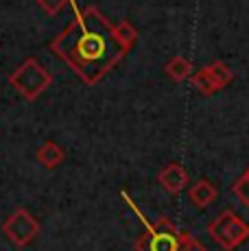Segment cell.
I'll return each instance as SVG.
<instances>
[{"label": "cell", "mask_w": 249, "mask_h": 251, "mask_svg": "<svg viewBox=\"0 0 249 251\" xmlns=\"http://www.w3.org/2000/svg\"><path fill=\"white\" fill-rule=\"evenodd\" d=\"M50 50L88 85H94L121 64L127 48L118 42L112 22L97 7H88L52 40Z\"/></svg>", "instance_id": "1"}, {"label": "cell", "mask_w": 249, "mask_h": 251, "mask_svg": "<svg viewBox=\"0 0 249 251\" xmlns=\"http://www.w3.org/2000/svg\"><path fill=\"white\" fill-rule=\"evenodd\" d=\"M9 83L26 100H35L52 85V75L37 59H26L9 75Z\"/></svg>", "instance_id": "2"}, {"label": "cell", "mask_w": 249, "mask_h": 251, "mask_svg": "<svg viewBox=\"0 0 249 251\" xmlns=\"http://www.w3.org/2000/svg\"><path fill=\"white\" fill-rule=\"evenodd\" d=\"M208 234L212 236L214 243H219L225 251H234L249 238V225L236 212L225 210L208 225Z\"/></svg>", "instance_id": "3"}, {"label": "cell", "mask_w": 249, "mask_h": 251, "mask_svg": "<svg viewBox=\"0 0 249 251\" xmlns=\"http://www.w3.org/2000/svg\"><path fill=\"white\" fill-rule=\"evenodd\" d=\"M136 251H179V229L173 221L162 216L138 238Z\"/></svg>", "instance_id": "4"}, {"label": "cell", "mask_w": 249, "mask_h": 251, "mask_svg": "<svg viewBox=\"0 0 249 251\" xmlns=\"http://www.w3.org/2000/svg\"><path fill=\"white\" fill-rule=\"evenodd\" d=\"M2 234L7 236L9 243H13L16 247H26L40 234V221L31 214L25 207H18L2 225Z\"/></svg>", "instance_id": "5"}, {"label": "cell", "mask_w": 249, "mask_h": 251, "mask_svg": "<svg viewBox=\"0 0 249 251\" xmlns=\"http://www.w3.org/2000/svg\"><path fill=\"white\" fill-rule=\"evenodd\" d=\"M157 181H160L171 195H177V192H181L186 186H188V171H186L181 164L173 162V164L162 168L160 175H157Z\"/></svg>", "instance_id": "6"}, {"label": "cell", "mask_w": 249, "mask_h": 251, "mask_svg": "<svg viewBox=\"0 0 249 251\" xmlns=\"http://www.w3.org/2000/svg\"><path fill=\"white\" fill-rule=\"evenodd\" d=\"M217 195H219V190H217V188H214L208 179H199V181L188 190L190 203L197 205V207H208L214 199H217Z\"/></svg>", "instance_id": "7"}, {"label": "cell", "mask_w": 249, "mask_h": 251, "mask_svg": "<svg viewBox=\"0 0 249 251\" xmlns=\"http://www.w3.org/2000/svg\"><path fill=\"white\" fill-rule=\"evenodd\" d=\"M35 157H37V162H40L42 166H46V168H57L61 162L66 160V151H64V149H61L57 142H44L40 149H37Z\"/></svg>", "instance_id": "8"}, {"label": "cell", "mask_w": 249, "mask_h": 251, "mask_svg": "<svg viewBox=\"0 0 249 251\" xmlns=\"http://www.w3.org/2000/svg\"><path fill=\"white\" fill-rule=\"evenodd\" d=\"M164 72L173 81H186L188 76H193V64H190L186 57L177 55V57H173V59L164 66Z\"/></svg>", "instance_id": "9"}, {"label": "cell", "mask_w": 249, "mask_h": 251, "mask_svg": "<svg viewBox=\"0 0 249 251\" xmlns=\"http://www.w3.org/2000/svg\"><path fill=\"white\" fill-rule=\"evenodd\" d=\"M190 83L197 88V92H201L203 96H212L219 92V85L217 81L212 79V75L208 72V68H201L199 72H195L193 76H190Z\"/></svg>", "instance_id": "10"}, {"label": "cell", "mask_w": 249, "mask_h": 251, "mask_svg": "<svg viewBox=\"0 0 249 251\" xmlns=\"http://www.w3.org/2000/svg\"><path fill=\"white\" fill-rule=\"evenodd\" d=\"M205 68H208V72L212 75V79L217 81L219 90L227 88V85L234 81V72H232V68H229L227 64H223V61H212V64L205 66Z\"/></svg>", "instance_id": "11"}, {"label": "cell", "mask_w": 249, "mask_h": 251, "mask_svg": "<svg viewBox=\"0 0 249 251\" xmlns=\"http://www.w3.org/2000/svg\"><path fill=\"white\" fill-rule=\"evenodd\" d=\"M114 31H116V37H118V42L127 48H131L133 44L138 42V31L131 26V22H127V20H123V22H118L116 26H114Z\"/></svg>", "instance_id": "12"}, {"label": "cell", "mask_w": 249, "mask_h": 251, "mask_svg": "<svg viewBox=\"0 0 249 251\" xmlns=\"http://www.w3.org/2000/svg\"><path fill=\"white\" fill-rule=\"evenodd\" d=\"M179 251H208V249H205L195 236L186 234V231H179Z\"/></svg>", "instance_id": "13"}, {"label": "cell", "mask_w": 249, "mask_h": 251, "mask_svg": "<svg viewBox=\"0 0 249 251\" xmlns=\"http://www.w3.org/2000/svg\"><path fill=\"white\" fill-rule=\"evenodd\" d=\"M35 2L40 4V7L44 9L49 16H57V13L66 7V2H68V0H35Z\"/></svg>", "instance_id": "14"}, {"label": "cell", "mask_w": 249, "mask_h": 251, "mask_svg": "<svg viewBox=\"0 0 249 251\" xmlns=\"http://www.w3.org/2000/svg\"><path fill=\"white\" fill-rule=\"evenodd\" d=\"M243 183H249V171L245 173V177H243Z\"/></svg>", "instance_id": "15"}]
</instances>
